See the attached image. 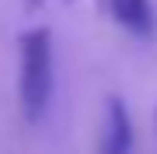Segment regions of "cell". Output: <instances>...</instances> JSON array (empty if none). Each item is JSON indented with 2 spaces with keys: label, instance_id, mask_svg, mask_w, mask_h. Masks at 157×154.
Wrapping results in <instances>:
<instances>
[{
  "label": "cell",
  "instance_id": "6da1fadb",
  "mask_svg": "<svg viewBox=\"0 0 157 154\" xmlns=\"http://www.w3.org/2000/svg\"><path fill=\"white\" fill-rule=\"evenodd\" d=\"M56 63H52V32L28 28L17 39V102L28 123H39L49 112Z\"/></svg>",
  "mask_w": 157,
  "mask_h": 154
},
{
  "label": "cell",
  "instance_id": "7a4b0ae2",
  "mask_svg": "<svg viewBox=\"0 0 157 154\" xmlns=\"http://www.w3.org/2000/svg\"><path fill=\"white\" fill-rule=\"evenodd\" d=\"M101 11L140 42H150L157 35V11L150 0H101Z\"/></svg>",
  "mask_w": 157,
  "mask_h": 154
},
{
  "label": "cell",
  "instance_id": "3957f363",
  "mask_svg": "<svg viewBox=\"0 0 157 154\" xmlns=\"http://www.w3.org/2000/svg\"><path fill=\"white\" fill-rule=\"evenodd\" d=\"M98 154H133V116L122 98H105V116H101L98 133Z\"/></svg>",
  "mask_w": 157,
  "mask_h": 154
}]
</instances>
